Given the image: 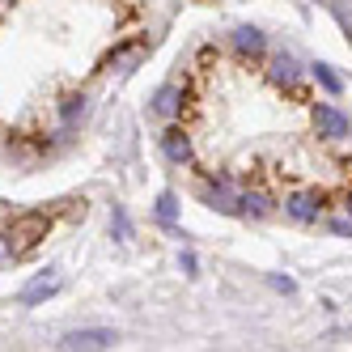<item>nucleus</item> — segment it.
<instances>
[{
  "instance_id": "obj_7",
  "label": "nucleus",
  "mask_w": 352,
  "mask_h": 352,
  "mask_svg": "<svg viewBox=\"0 0 352 352\" xmlns=\"http://www.w3.org/2000/svg\"><path fill=\"white\" fill-rule=\"evenodd\" d=\"M179 107H183V94H179V85H162V89L153 94V115H162V119H174V115H179Z\"/></svg>"
},
{
  "instance_id": "obj_5",
  "label": "nucleus",
  "mask_w": 352,
  "mask_h": 352,
  "mask_svg": "<svg viewBox=\"0 0 352 352\" xmlns=\"http://www.w3.org/2000/svg\"><path fill=\"white\" fill-rule=\"evenodd\" d=\"M56 289H60V280H56V272H43L34 285H26L17 293V306H38V301H47V297H56Z\"/></svg>"
},
{
  "instance_id": "obj_1",
  "label": "nucleus",
  "mask_w": 352,
  "mask_h": 352,
  "mask_svg": "<svg viewBox=\"0 0 352 352\" xmlns=\"http://www.w3.org/2000/svg\"><path fill=\"white\" fill-rule=\"evenodd\" d=\"M119 336L111 331V327H81V331H68L60 340L64 352H98V348H115Z\"/></svg>"
},
{
  "instance_id": "obj_4",
  "label": "nucleus",
  "mask_w": 352,
  "mask_h": 352,
  "mask_svg": "<svg viewBox=\"0 0 352 352\" xmlns=\"http://www.w3.org/2000/svg\"><path fill=\"white\" fill-rule=\"evenodd\" d=\"M285 212H289L297 225L318 221V195H314V191H297V195H289V199H285Z\"/></svg>"
},
{
  "instance_id": "obj_8",
  "label": "nucleus",
  "mask_w": 352,
  "mask_h": 352,
  "mask_svg": "<svg viewBox=\"0 0 352 352\" xmlns=\"http://www.w3.org/2000/svg\"><path fill=\"white\" fill-rule=\"evenodd\" d=\"M234 47H238L242 56H263L267 43H263V34H259L255 26H238V30H234Z\"/></svg>"
},
{
  "instance_id": "obj_10",
  "label": "nucleus",
  "mask_w": 352,
  "mask_h": 352,
  "mask_svg": "<svg viewBox=\"0 0 352 352\" xmlns=\"http://www.w3.org/2000/svg\"><path fill=\"white\" fill-rule=\"evenodd\" d=\"M238 212H246V217H267L272 212V199L263 191H246V195H238Z\"/></svg>"
},
{
  "instance_id": "obj_11",
  "label": "nucleus",
  "mask_w": 352,
  "mask_h": 352,
  "mask_svg": "<svg viewBox=\"0 0 352 352\" xmlns=\"http://www.w3.org/2000/svg\"><path fill=\"white\" fill-rule=\"evenodd\" d=\"M157 217H162V221H174V217H179V195H174V191H162V195H157Z\"/></svg>"
},
{
  "instance_id": "obj_12",
  "label": "nucleus",
  "mask_w": 352,
  "mask_h": 352,
  "mask_svg": "<svg viewBox=\"0 0 352 352\" xmlns=\"http://www.w3.org/2000/svg\"><path fill=\"white\" fill-rule=\"evenodd\" d=\"M111 230H115V238H119V242H128V238H132V225H128V212H123V208H115Z\"/></svg>"
},
{
  "instance_id": "obj_2",
  "label": "nucleus",
  "mask_w": 352,
  "mask_h": 352,
  "mask_svg": "<svg viewBox=\"0 0 352 352\" xmlns=\"http://www.w3.org/2000/svg\"><path fill=\"white\" fill-rule=\"evenodd\" d=\"M314 132H318V140H344V136L352 132V123H348V115H344L340 107L318 102V107H314Z\"/></svg>"
},
{
  "instance_id": "obj_13",
  "label": "nucleus",
  "mask_w": 352,
  "mask_h": 352,
  "mask_svg": "<svg viewBox=\"0 0 352 352\" xmlns=\"http://www.w3.org/2000/svg\"><path fill=\"white\" fill-rule=\"evenodd\" d=\"M77 119H85V98H68L64 102V123H77Z\"/></svg>"
},
{
  "instance_id": "obj_6",
  "label": "nucleus",
  "mask_w": 352,
  "mask_h": 352,
  "mask_svg": "<svg viewBox=\"0 0 352 352\" xmlns=\"http://www.w3.org/2000/svg\"><path fill=\"white\" fill-rule=\"evenodd\" d=\"M162 153H166L174 166H191V140H187V132H183V128H170V132L162 136Z\"/></svg>"
},
{
  "instance_id": "obj_14",
  "label": "nucleus",
  "mask_w": 352,
  "mask_h": 352,
  "mask_svg": "<svg viewBox=\"0 0 352 352\" xmlns=\"http://www.w3.org/2000/svg\"><path fill=\"white\" fill-rule=\"evenodd\" d=\"M314 77H318L327 89H331V94H340V77H336V72L327 68V64H314Z\"/></svg>"
},
{
  "instance_id": "obj_9",
  "label": "nucleus",
  "mask_w": 352,
  "mask_h": 352,
  "mask_svg": "<svg viewBox=\"0 0 352 352\" xmlns=\"http://www.w3.org/2000/svg\"><path fill=\"white\" fill-rule=\"evenodd\" d=\"M297 77H301V68L293 56H272V81L276 85H293Z\"/></svg>"
},
{
  "instance_id": "obj_15",
  "label": "nucleus",
  "mask_w": 352,
  "mask_h": 352,
  "mask_svg": "<svg viewBox=\"0 0 352 352\" xmlns=\"http://www.w3.org/2000/svg\"><path fill=\"white\" fill-rule=\"evenodd\" d=\"M348 217H352V199H348Z\"/></svg>"
},
{
  "instance_id": "obj_3",
  "label": "nucleus",
  "mask_w": 352,
  "mask_h": 352,
  "mask_svg": "<svg viewBox=\"0 0 352 352\" xmlns=\"http://www.w3.org/2000/svg\"><path fill=\"white\" fill-rule=\"evenodd\" d=\"M43 230H47L43 217H21V221H13V230H9V250H13V255L30 250V246L43 238Z\"/></svg>"
}]
</instances>
